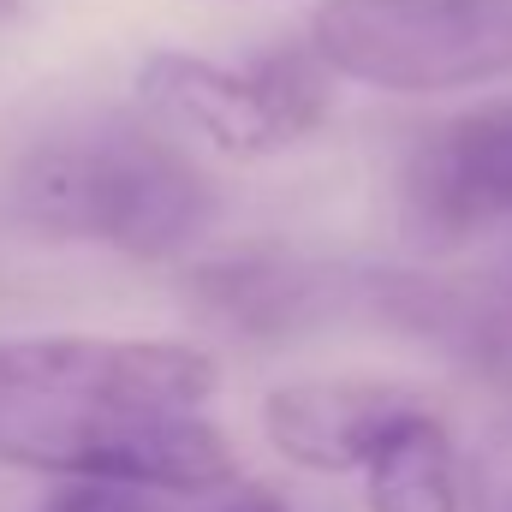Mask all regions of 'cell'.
<instances>
[{"label":"cell","instance_id":"2","mask_svg":"<svg viewBox=\"0 0 512 512\" xmlns=\"http://www.w3.org/2000/svg\"><path fill=\"white\" fill-rule=\"evenodd\" d=\"M0 209L36 239L173 256L209 227L215 191L203 167L155 126L126 114H72L12 149Z\"/></svg>","mask_w":512,"mask_h":512},{"label":"cell","instance_id":"3","mask_svg":"<svg viewBox=\"0 0 512 512\" xmlns=\"http://www.w3.org/2000/svg\"><path fill=\"white\" fill-rule=\"evenodd\" d=\"M304 48L382 96L483 90L512 78V0H322Z\"/></svg>","mask_w":512,"mask_h":512},{"label":"cell","instance_id":"6","mask_svg":"<svg viewBox=\"0 0 512 512\" xmlns=\"http://www.w3.org/2000/svg\"><path fill=\"white\" fill-rule=\"evenodd\" d=\"M423 405L393 382L370 376H304V382H280L262 399V435L268 447L298 465V471H322V477H364V465L387 447V435L417 417Z\"/></svg>","mask_w":512,"mask_h":512},{"label":"cell","instance_id":"10","mask_svg":"<svg viewBox=\"0 0 512 512\" xmlns=\"http://www.w3.org/2000/svg\"><path fill=\"white\" fill-rule=\"evenodd\" d=\"M215 512H286V507H280V501H274L268 489H239L233 501H221Z\"/></svg>","mask_w":512,"mask_h":512},{"label":"cell","instance_id":"4","mask_svg":"<svg viewBox=\"0 0 512 512\" xmlns=\"http://www.w3.org/2000/svg\"><path fill=\"white\" fill-rule=\"evenodd\" d=\"M322 60L304 54H262V60H203L185 48H161L137 66V96L167 126L203 137L215 155L262 161L304 143L328 114Z\"/></svg>","mask_w":512,"mask_h":512},{"label":"cell","instance_id":"11","mask_svg":"<svg viewBox=\"0 0 512 512\" xmlns=\"http://www.w3.org/2000/svg\"><path fill=\"white\" fill-rule=\"evenodd\" d=\"M6 12H18V0H0V18H6Z\"/></svg>","mask_w":512,"mask_h":512},{"label":"cell","instance_id":"1","mask_svg":"<svg viewBox=\"0 0 512 512\" xmlns=\"http://www.w3.org/2000/svg\"><path fill=\"white\" fill-rule=\"evenodd\" d=\"M215 387V358L185 340H0V465L54 483L221 495L239 483V453L203 417Z\"/></svg>","mask_w":512,"mask_h":512},{"label":"cell","instance_id":"8","mask_svg":"<svg viewBox=\"0 0 512 512\" xmlns=\"http://www.w3.org/2000/svg\"><path fill=\"white\" fill-rule=\"evenodd\" d=\"M364 507L370 512H465L459 501V459L453 435L435 411L405 417L387 447L364 465Z\"/></svg>","mask_w":512,"mask_h":512},{"label":"cell","instance_id":"7","mask_svg":"<svg viewBox=\"0 0 512 512\" xmlns=\"http://www.w3.org/2000/svg\"><path fill=\"white\" fill-rule=\"evenodd\" d=\"M405 203L447 239L512 221V96L477 102L429 131L405 161Z\"/></svg>","mask_w":512,"mask_h":512},{"label":"cell","instance_id":"12","mask_svg":"<svg viewBox=\"0 0 512 512\" xmlns=\"http://www.w3.org/2000/svg\"><path fill=\"white\" fill-rule=\"evenodd\" d=\"M495 512H512V495H501V507H495Z\"/></svg>","mask_w":512,"mask_h":512},{"label":"cell","instance_id":"9","mask_svg":"<svg viewBox=\"0 0 512 512\" xmlns=\"http://www.w3.org/2000/svg\"><path fill=\"white\" fill-rule=\"evenodd\" d=\"M42 512H149V495L120 483H60Z\"/></svg>","mask_w":512,"mask_h":512},{"label":"cell","instance_id":"5","mask_svg":"<svg viewBox=\"0 0 512 512\" xmlns=\"http://www.w3.org/2000/svg\"><path fill=\"white\" fill-rule=\"evenodd\" d=\"M191 292L209 316L233 322L239 334H292V328H322L340 322L352 310L387 316L399 310V280H370V274H346V268H322V262H298V256H221L209 268L191 274Z\"/></svg>","mask_w":512,"mask_h":512}]
</instances>
